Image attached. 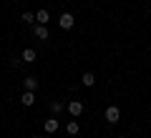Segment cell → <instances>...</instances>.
I'll return each mask as SVG.
<instances>
[{"label":"cell","instance_id":"1","mask_svg":"<svg viewBox=\"0 0 151 138\" xmlns=\"http://www.w3.org/2000/svg\"><path fill=\"white\" fill-rule=\"evenodd\" d=\"M103 116H106V123H111V126H116V123L121 121V111H119L116 106H108Z\"/></svg>","mask_w":151,"mask_h":138},{"label":"cell","instance_id":"2","mask_svg":"<svg viewBox=\"0 0 151 138\" xmlns=\"http://www.w3.org/2000/svg\"><path fill=\"white\" fill-rule=\"evenodd\" d=\"M58 25L63 28V30H70V28L76 25V18H73V13H63V15L58 18Z\"/></svg>","mask_w":151,"mask_h":138},{"label":"cell","instance_id":"3","mask_svg":"<svg viewBox=\"0 0 151 138\" xmlns=\"http://www.w3.org/2000/svg\"><path fill=\"white\" fill-rule=\"evenodd\" d=\"M65 108H68V113H70L73 118H78V116L83 113V103H81V101H70Z\"/></svg>","mask_w":151,"mask_h":138},{"label":"cell","instance_id":"4","mask_svg":"<svg viewBox=\"0 0 151 138\" xmlns=\"http://www.w3.org/2000/svg\"><path fill=\"white\" fill-rule=\"evenodd\" d=\"M33 35H35L38 40H48V28L45 25H33Z\"/></svg>","mask_w":151,"mask_h":138},{"label":"cell","instance_id":"5","mask_svg":"<svg viewBox=\"0 0 151 138\" xmlns=\"http://www.w3.org/2000/svg\"><path fill=\"white\" fill-rule=\"evenodd\" d=\"M20 103L23 106H33V103H35V90H25L20 96Z\"/></svg>","mask_w":151,"mask_h":138},{"label":"cell","instance_id":"6","mask_svg":"<svg viewBox=\"0 0 151 138\" xmlns=\"http://www.w3.org/2000/svg\"><path fill=\"white\" fill-rule=\"evenodd\" d=\"M43 131L45 133H55L58 131V118H48V121L43 123Z\"/></svg>","mask_w":151,"mask_h":138},{"label":"cell","instance_id":"7","mask_svg":"<svg viewBox=\"0 0 151 138\" xmlns=\"http://www.w3.org/2000/svg\"><path fill=\"white\" fill-rule=\"evenodd\" d=\"M20 60H23V63H35V50L25 48V50H23V55H20Z\"/></svg>","mask_w":151,"mask_h":138},{"label":"cell","instance_id":"8","mask_svg":"<svg viewBox=\"0 0 151 138\" xmlns=\"http://www.w3.org/2000/svg\"><path fill=\"white\" fill-rule=\"evenodd\" d=\"M48 20H50V13L48 10H38L35 13V23H38V25H45Z\"/></svg>","mask_w":151,"mask_h":138},{"label":"cell","instance_id":"9","mask_svg":"<svg viewBox=\"0 0 151 138\" xmlns=\"http://www.w3.org/2000/svg\"><path fill=\"white\" fill-rule=\"evenodd\" d=\"M81 83L86 85V88H93V85H96V75H93L91 70H88V73H83V78H81Z\"/></svg>","mask_w":151,"mask_h":138},{"label":"cell","instance_id":"10","mask_svg":"<svg viewBox=\"0 0 151 138\" xmlns=\"http://www.w3.org/2000/svg\"><path fill=\"white\" fill-rule=\"evenodd\" d=\"M65 131H68V136H78V133H81V126H78V121L73 118V121L65 126Z\"/></svg>","mask_w":151,"mask_h":138},{"label":"cell","instance_id":"11","mask_svg":"<svg viewBox=\"0 0 151 138\" xmlns=\"http://www.w3.org/2000/svg\"><path fill=\"white\" fill-rule=\"evenodd\" d=\"M23 85H25V90H35L38 88V78L35 75H28V78L23 80Z\"/></svg>","mask_w":151,"mask_h":138},{"label":"cell","instance_id":"12","mask_svg":"<svg viewBox=\"0 0 151 138\" xmlns=\"http://www.w3.org/2000/svg\"><path fill=\"white\" fill-rule=\"evenodd\" d=\"M20 20L25 23V25H35V15H33L30 10H25V13H23V15H20Z\"/></svg>","mask_w":151,"mask_h":138},{"label":"cell","instance_id":"13","mask_svg":"<svg viewBox=\"0 0 151 138\" xmlns=\"http://www.w3.org/2000/svg\"><path fill=\"white\" fill-rule=\"evenodd\" d=\"M63 103H60V101H53V103H50V113H53V116H60V113H63Z\"/></svg>","mask_w":151,"mask_h":138}]
</instances>
